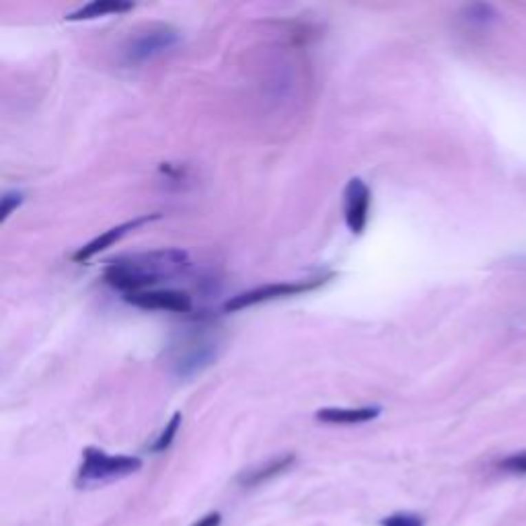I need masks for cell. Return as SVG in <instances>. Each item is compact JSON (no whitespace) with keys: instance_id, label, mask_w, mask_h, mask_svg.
Listing matches in <instances>:
<instances>
[{"instance_id":"2","label":"cell","mask_w":526,"mask_h":526,"mask_svg":"<svg viewBox=\"0 0 526 526\" xmlns=\"http://www.w3.org/2000/svg\"><path fill=\"white\" fill-rule=\"evenodd\" d=\"M142 467L138 456L128 454H107L101 448H87L83 452V463L78 467V485H97L114 479L128 477Z\"/></svg>"},{"instance_id":"6","label":"cell","mask_w":526,"mask_h":526,"mask_svg":"<svg viewBox=\"0 0 526 526\" xmlns=\"http://www.w3.org/2000/svg\"><path fill=\"white\" fill-rule=\"evenodd\" d=\"M370 204L372 193L366 181L360 177H352L344 189V220L352 235H364L370 218Z\"/></svg>"},{"instance_id":"11","label":"cell","mask_w":526,"mask_h":526,"mask_svg":"<svg viewBox=\"0 0 526 526\" xmlns=\"http://www.w3.org/2000/svg\"><path fill=\"white\" fill-rule=\"evenodd\" d=\"M296 461V456L294 454H284V456H280V459H273V461H269V463H265L262 467H257V469H251L249 473H245L243 477H241V483L243 485H249V487H253V485H262L265 481H269V479H273L275 475H280V473H284L292 463Z\"/></svg>"},{"instance_id":"9","label":"cell","mask_w":526,"mask_h":526,"mask_svg":"<svg viewBox=\"0 0 526 526\" xmlns=\"http://www.w3.org/2000/svg\"><path fill=\"white\" fill-rule=\"evenodd\" d=\"M379 407H323L317 411V419L323 423H337V425H354L366 423L379 417Z\"/></svg>"},{"instance_id":"3","label":"cell","mask_w":526,"mask_h":526,"mask_svg":"<svg viewBox=\"0 0 526 526\" xmlns=\"http://www.w3.org/2000/svg\"><path fill=\"white\" fill-rule=\"evenodd\" d=\"M181 35L177 29H173L171 25H154L148 27L142 33H136L134 37L128 39V43L122 50V60L128 66H138L144 62L154 60L156 56L173 50L179 43Z\"/></svg>"},{"instance_id":"5","label":"cell","mask_w":526,"mask_h":526,"mask_svg":"<svg viewBox=\"0 0 526 526\" xmlns=\"http://www.w3.org/2000/svg\"><path fill=\"white\" fill-rule=\"evenodd\" d=\"M214 360H216V341L198 333L185 337L173 350V356H171V364L179 377H191L196 372H202Z\"/></svg>"},{"instance_id":"10","label":"cell","mask_w":526,"mask_h":526,"mask_svg":"<svg viewBox=\"0 0 526 526\" xmlns=\"http://www.w3.org/2000/svg\"><path fill=\"white\" fill-rule=\"evenodd\" d=\"M134 8L132 2L126 0H93L85 6H81L78 10L70 12L66 17V21H91V19H99V17H107V14H122Z\"/></svg>"},{"instance_id":"1","label":"cell","mask_w":526,"mask_h":526,"mask_svg":"<svg viewBox=\"0 0 526 526\" xmlns=\"http://www.w3.org/2000/svg\"><path fill=\"white\" fill-rule=\"evenodd\" d=\"M189 265V255L181 249H154L112 260L103 269V280L128 296L154 290V286L185 273Z\"/></svg>"},{"instance_id":"7","label":"cell","mask_w":526,"mask_h":526,"mask_svg":"<svg viewBox=\"0 0 526 526\" xmlns=\"http://www.w3.org/2000/svg\"><path fill=\"white\" fill-rule=\"evenodd\" d=\"M126 302H130L138 308L144 311H165V313H187L191 311L193 302L191 296L183 290H144V292H136L124 296Z\"/></svg>"},{"instance_id":"4","label":"cell","mask_w":526,"mask_h":526,"mask_svg":"<svg viewBox=\"0 0 526 526\" xmlns=\"http://www.w3.org/2000/svg\"><path fill=\"white\" fill-rule=\"evenodd\" d=\"M329 277L331 275H321V277L298 280V282H275V284L257 286V288H251V290L241 292V294L233 296L231 300H227L224 311L227 313H237V311H245V308H251V306L262 304V302H271V300H277V298H288V296L304 294V292L317 290Z\"/></svg>"},{"instance_id":"14","label":"cell","mask_w":526,"mask_h":526,"mask_svg":"<svg viewBox=\"0 0 526 526\" xmlns=\"http://www.w3.org/2000/svg\"><path fill=\"white\" fill-rule=\"evenodd\" d=\"M383 526H423V518L419 514H409V512H399L393 516H387Z\"/></svg>"},{"instance_id":"16","label":"cell","mask_w":526,"mask_h":526,"mask_svg":"<svg viewBox=\"0 0 526 526\" xmlns=\"http://www.w3.org/2000/svg\"><path fill=\"white\" fill-rule=\"evenodd\" d=\"M193 526H220V514H218V512L208 514L206 518H202L198 525H193Z\"/></svg>"},{"instance_id":"15","label":"cell","mask_w":526,"mask_h":526,"mask_svg":"<svg viewBox=\"0 0 526 526\" xmlns=\"http://www.w3.org/2000/svg\"><path fill=\"white\" fill-rule=\"evenodd\" d=\"M500 469L506 471V473H512V475H526V452L512 454V456L504 459L500 463Z\"/></svg>"},{"instance_id":"12","label":"cell","mask_w":526,"mask_h":526,"mask_svg":"<svg viewBox=\"0 0 526 526\" xmlns=\"http://www.w3.org/2000/svg\"><path fill=\"white\" fill-rule=\"evenodd\" d=\"M181 421H183V415H181L179 411H177V413H173V417L169 419V423L165 425V430L160 432V436L154 440V444L150 446V450H152V452H162V450H167V448L173 444V440H175L177 432H179Z\"/></svg>"},{"instance_id":"13","label":"cell","mask_w":526,"mask_h":526,"mask_svg":"<svg viewBox=\"0 0 526 526\" xmlns=\"http://www.w3.org/2000/svg\"><path fill=\"white\" fill-rule=\"evenodd\" d=\"M23 193L21 191H17V189H12V191H6L4 196H2V202H0V222H6L8 220V216L23 204Z\"/></svg>"},{"instance_id":"8","label":"cell","mask_w":526,"mask_h":526,"mask_svg":"<svg viewBox=\"0 0 526 526\" xmlns=\"http://www.w3.org/2000/svg\"><path fill=\"white\" fill-rule=\"evenodd\" d=\"M156 218H158V214H150V216L146 214V216H140V218H134V220H128V222H122V224H118V227H114V229L101 233L99 237H95L93 241H89V243L83 245L81 249H76V251L72 253V262L87 263L89 260H93L97 253H101V251H105L107 247L116 245V243H118L122 237H126L130 231L142 227V224H146V222H150V220H156Z\"/></svg>"}]
</instances>
